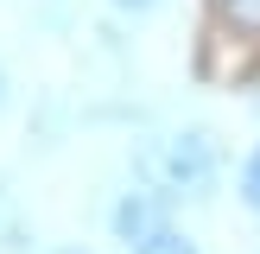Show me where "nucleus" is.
I'll return each instance as SVG.
<instances>
[{
	"label": "nucleus",
	"instance_id": "f03ea898",
	"mask_svg": "<svg viewBox=\"0 0 260 254\" xmlns=\"http://www.w3.org/2000/svg\"><path fill=\"white\" fill-rule=\"evenodd\" d=\"M146 229H159V210H152V197H146V190H127V197H121V210H114V235L134 248Z\"/></svg>",
	"mask_w": 260,
	"mask_h": 254
},
{
	"label": "nucleus",
	"instance_id": "423d86ee",
	"mask_svg": "<svg viewBox=\"0 0 260 254\" xmlns=\"http://www.w3.org/2000/svg\"><path fill=\"white\" fill-rule=\"evenodd\" d=\"M114 7H127V13H152L159 0H114Z\"/></svg>",
	"mask_w": 260,
	"mask_h": 254
},
{
	"label": "nucleus",
	"instance_id": "39448f33",
	"mask_svg": "<svg viewBox=\"0 0 260 254\" xmlns=\"http://www.w3.org/2000/svg\"><path fill=\"white\" fill-rule=\"evenodd\" d=\"M222 7H229V19H235V25L260 32V0H222Z\"/></svg>",
	"mask_w": 260,
	"mask_h": 254
},
{
	"label": "nucleus",
	"instance_id": "7ed1b4c3",
	"mask_svg": "<svg viewBox=\"0 0 260 254\" xmlns=\"http://www.w3.org/2000/svg\"><path fill=\"white\" fill-rule=\"evenodd\" d=\"M134 254H197V241H190V235H178L172 223H159V229H146V235L134 241Z\"/></svg>",
	"mask_w": 260,
	"mask_h": 254
},
{
	"label": "nucleus",
	"instance_id": "20e7f679",
	"mask_svg": "<svg viewBox=\"0 0 260 254\" xmlns=\"http://www.w3.org/2000/svg\"><path fill=\"white\" fill-rule=\"evenodd\" d=\"M241 203L260 216V146L248 152V165H241Z\"/></svg>",
	"mask_w": 260,
	"mask_h": 254
},
{
	"label": "nucleus",
	"instance_id": "f257e3e1",
	"mask_svg": "<svg viewBox=\"0 0 260 254\" xmlns=\"http://www.w3.org/2000/svg\"><path fill=\"white\" fill-rule=\"evenodd\" d=\"M216 140L203 134V127H190V134H165L159 146H146V159H140V172L152 178V190L159 197H210L216 190Z\"/></svg>",
	"mask_w": 260,
	"mask_h": 254
},
{
	"label": "nucleus",
	"instance_id": "6e6552de",
	"mask_svg": "<svg viewBox=\"0 0 260 254\" xmlns=\"http://www.w3.org/2000/svg\"><path fill=\"white\" fill-rule=\"evenodd\" d=\"M57 254H76V248H57Z\"/></svg>",
	"mask_w": 260,
	"mask_h": 254
},
{
	"label": "nucleus",
	"instance_id": "0eeeda50",
	"mask_svg": "<svg viewBox=\"0 0 260 254\" xmlns=\"http://www.w3.org/2000/svg\"><path fill=\"white\" fill-rule=\"evenodd\" d=\"M0 102H7V76H0Z\"/></svg>",
	"mask_w": 260,
	"mask_h": 254
}]
</instances>
